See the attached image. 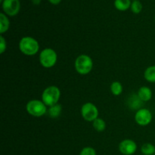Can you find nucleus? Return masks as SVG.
Instances as JSON below:
<instances>
[{"mask_svg":"<svg viewBox=\"0 0 155 155\" xmlns=\"http://www.w3.org/2000/svg\"><path fill=\"white\" fill-rule=\"evenodd\" d=\"M141 152L143 155L155 154V146L151 143H145L141 147Z\"/></svg>","mask_w":155,"mask_h":155,"instance_id":"15","label":"nucleus"},{"mask_svg":"<svg viewBox=\"0 0 155 155\" xmlns=\"http://www.w3.org/2000/svg\"><path fill=\"white\" fill-rule=\"evenodd\" d=\"M81 115L87 122H93L98 117V110L94 104L86 102L82 106Z\"/></svg>","mask_w":155,"mask_h":155,"instance_id":"6","label":"nucleus"},{"mask_svg":"<svg viewBox=\"0 0 155 155\" xmlns=\"http://www.w3.org/2000/svg\"><path fill=\"white\" fill-rule=\"evenodd\" d=\"M32 2H33V4L35 5H39L40 3L41 0H32Z\"/></svg>","mask_w":155,"mask_h":155,"instance_id":"22","label":"nucleus"},{"mask_svg":"<svg viewBox=\"0 0 155 155\" xmlns=\"http://www.w3.org/2000/svg\"><path fill=\"white\" fill-rule=\"evenodd\" d=\"M27 113L35 117H40L44 116L48 111L47 106L40 100H30L26 105Z\"/></svg>","mask_w":155,"mask_h":155,"instance_id":"5","label":"nucleus"},{"mask_svg":"<svg viewBox=\"0 0 155 155\" xmlns=\"http://www.w3.org/2000/svg\"><path fill=\"white\" fill-rule=\"evenodd\" d=\"M92 126H93L94 129L96 130L97 132H103L106 128V124L104 122V120L101 118L98 117L96 120L92 122Z\"/></svg>","mask_w":155,"mask_h":155,"instance_id":"17","label":"nucleus"},{"mask_svg":"<svg viewBox=\"0 0 155 155\" xmlns=\"http://www.w3.org/2000/svg\"><path fill=\"white\" fill-rule=\"evenodd\" d=\"M3 13L7 16H16L21 9V2L20 0H4L2 3Z\"/></svg>","mask_w":155,"mask_h":155,"instance_id":"7","label":"nucleus"},{"mask_svg":"<svg viewBox=\"0 0 155 155\" xmlns=\"http://www.w3.org/2000/svg\"><path fill=\"white\" fill-rule=\"evenodd\" d=\"M7 48V43L6 40L3 36H0V53L3 54L6 51Z\"/></svg>","mask_w":155,"mask_h":155,"instance_id":"20","label":"nucleus"},{"mask_svg":"<svg viewBox=\"0 0 155 155\" xmlns=\"http://www.w3.org/2000/svg\"><path fill=\"white\" fill-rule=\"evenodd\" d=\"M119 151L124 155H133L137 151V145L132 139H124L119 144Z\"/></svg>","mask_w":155,"mask_h":155,"instance_id":"9","label":"nucleus"},{"mask_svg":"<svg viewBox=\"0 0 155 155\" xmlns=\"http://www.w3.org/2000/svg\"><path fill=\"white\" fill-rule=\"evenodd\" d=\"M133 1H135V0H133Z\"/></svg>","mask_w":155,"mask_h":155,"instance_id":"24","label":"nucleus"},{"mask_svg":"<svg viewBox=\"0 0 155 155\" xmlns=\"http://www.w3.org/2000/svg\"><path fill=\"white\" fill-rule=\"evenodd\" d=\"M154 155H155V154H154Z\"/></svg>","mask_w":155,"mask_h":155,"instance_id":"25","label":"nucleus"},{"mask_svg":"<svg viewBox=\"0 0 155 155\" xmlns=\"http://www.w3.org/2000/svg\"><path fill=\"white\" fill-rule=\"evenodd\" d=\"M61 105H60L59 104H54V105L51 106V107H48L47 113L48 114V115H49L51 118H57L61 115Z\"/></svg>","mask_w":155,"mask_h":155,"instance_id":"14","label":"nucleus"},{"mask_svg":"<svg viewBox=\"0 0 155 155\" xmlns=\"http://www.w3.org/2000/svg\"><path fill=\"white\" fill-rule=\"evenodd\" d=\"M18 47L22 54L27 56H33L39 50L38 41L31 36H24L20 40Z\"/></svg>","mask_w":155,"mask_h":155,"instance_id":"1","label":"nucleus"},{"mask_svg":"<svg viewBox=\"0 0 155 155\" xmlns=\"http://www.w3.org/2000/svg\"><path fill=\"white\" fill-rule=\"evenodd\" d=\"M39 60L43 68H51L57 63L58 54L53 48H45L39 54Z\"/></svg>","mask_w":155,"mask_h":155,"instance_id":"4","label":"nucleus"},{"mask_svg":"<svg viewBox=\"0 0 155 155\" xmlns=\"http://www.w3.org/2000/svg\"><path fill=\"white\" fill-rule=\"evenodd\" d=\"M153 119L151 112L147 108H140L135 114V120L138 125L141 127H146L149 125Z\"/></svg>","mask_w":155,"mask_h":155,"instance_id":"8","label":"nucleus"},{"mask_svg":"<svg viewBox=\"0 0 155 155\" xmlns=\"http://www.w3.org/2000/svg\"><path fill=\"white\" fill-rule=\"evenodd\" d=\"M144 78L149 83H155V65L147 68L144 72Z\"/></svg>","mask_w":155,"mask_h":155,"instance_id":"13","label":"nucleus"},{"mask_svg":"<svg viewBox=\"0 0 155 155\" xmlns=\"http://www.w3.org/2000/svg\"><path fill=\"white\" fill-rule=\"evenodd\" d=\"M60 98L61 90L55 86H50L45 88L42 94V101L47 107L58 104Z\"/></svg>","mask_w":155,"mask_h":155,"instance_id":"2","label":"nucleus"},{"mask_svg":"<svg viewBox=\"0 0 155 155\" xmlns=\"http://www.w3.org/2000/svg\"><path fill=\"white\" fill-rule=\"evenodd\" d=\"M76 71L80 75H87L92 71L93 68V61L90 56L87 54H80L76 58L75 63Z\"/></svg>","mask_w":155,"mask_h":155,"instance_id":"3","label":"nucleus"},{"mask_svg":"<svg viewBox=\"0 0 155 155\" xmlns=\"http://www.w3.org/2000/svg\"><path fill=\"white\" fill-rule=\"evenodd\" d=\"M130 9L134 14H139L142 10V4L139 0H135L132 2Z\"/></svg>","mask_w":155,"mask_h":155,"instance_id":"18","label":"nucleus"},{"mask_svg":"<svg viewBox=\"0 0 155 155\" xmlns=\"http://www.w3.org/2000/svg\"><path fill=\"white\" fill-rule=\"evenodd\" d=\"M9 27H10V21H9L8 18L5 14L3 12L0 13V33H6L8 30Z\"/></svg>","mask_w":155,"mask_h":155,"instance_id":"11","label":"nucleus"},{"mask_svg":"<svg viewBox=\"0 0 155 155\" xmlns=\"http://www.w3.org/2000/svg\"><path fill=\"white\" fill-rule=\"evenodd\" d=\"M137 95L141 101L143 102H147L152 98V91L148 86H142L138 90Z\"/></svg>","mask_w":155,"mask_h":155,"instance_id":"10","label":"nucleus"},{"mask_svg":"<svg viewBox=\"0 0 155 155\" xmlns=\"http://www.w3.org/2000/svg\"><path fill=\"white\" fill-rule=\"evenodd\" d=\"M79 155H97L96 151L92 147H85L80 151Z\"/></svg>","mask_w":155,"mask_h":155,"instance_id":"19","label":"nucleus"},{"mask_svg":"<svg viewBox=\"0 0 155 155\" xmlns=\"http://www.w3.org/2000/svg\"><path fill=\"white\" fill-rule=\"evenodd\" d=\"M110 92L115 96H118L123 92V86L121 83L118 81H114L110 84Z\"/></svg>","mask_w":155,"mask_h":155,"instance_id":"16","label":"nucleus"},{"mask_svg":"<svg viewBox=\"0 0 155 155\" xmlns=\"http://www.w3.org/2000/svg\"><path fill=\"white\" fill-rule=\"evenodd\" d=\"M154 21H155V16H154Z\"/></svg>","mask_w":155,"mask_h":155,"instance_id":"23","label":"nucleus"},{"mask_svg":"<svg viewBox=\"0 0 155 155\" xmlns=\"http://www.w3.org/2000/svg\"><path fill=\"white\" fill-rule=\"evenodd\" d=\"M131 0H115L114 1V7L117 10L120 11V12H125L130 8L131 6Z\"/></svg>","mask_w":155,"mask_h":155,"instance_id":"12","label":"nucleus"},{"mask_svg":"<svg viewBox=\"0 0 155 155\" xmlns=\"http://www.w3.org/2000/svg\"><path fill=\"white\" fill-rule=\"evenodd\" d=\"M48 2L54 5H57L60 4L61 0H48Z\"/></svg>","mask_w":155,"mask_h":155,"instance_id":"21","label":"nucleus"}]
</instances>
